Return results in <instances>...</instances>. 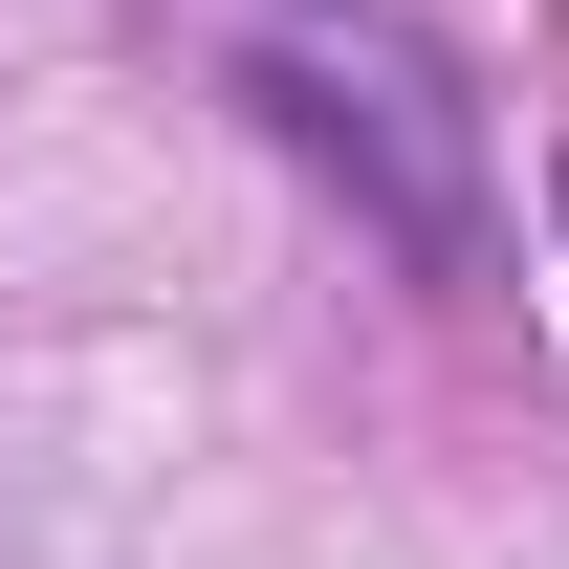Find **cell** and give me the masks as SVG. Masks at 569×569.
I'll list each match as a JSON object with an SVG mask.
<instances>
[{
  "instance_id": "obj_1",
  "label": "cell",
  "mask_w": 569,
  "mask_h": 569,
  "mask_svg": "<svg viewBox=\"0 0 569 569\" xmlns=\"http://www.w3.org/2000/svg\"><path fill=\"white\" fill-rule=\"evenodd\" d=\"M241 110H263V132L307 153V176H351L395 263H482V176H460V132H438V110H417L395 67H329V44H263V67H241Z\"/></svg>"
}]
</instances>
